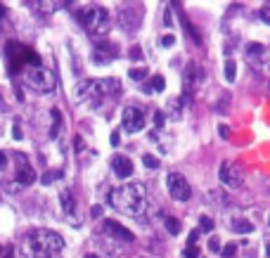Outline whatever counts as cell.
<instances>
[{
  "label": "cell",
  "mask_w": 270,
  "mask_h": 258,
  "mask_svg": "<svg viewBox=\"0 0 270 258\" xmlns=\"http://www.w3.org/2000/svg\"><path fill=\"white\" fill-rule=\"evenodd\" d=\"M107 202L116 211L133 216V218H140V216H144V211L149 206V197H147V189H144L143 183H126L119 185L116 189H111Z\"/></svg>",
  "instance_id": "1"
},
{
  "label": "cell",
  "mask_w": 270,
  "mask_h": 258,
  "mask_svg": "<svg viewBox=\"0 0 270 258\" xmlns=\"http://www.w3.org/2000/svg\"><path fill=\"white\" fill-rule=\"evenodd\" d=\"M21 249L26 258H54L64 249V240L53 230H34L24 237Z\"/></svg>",
  "instance_id": "2"
},
{
  "label": "cell",
  "mask_w": 270,
  "mask_h": 258,
  "mask_svg": "<svg viewBox=\"0 0 270 258\" xmlns=\"http://www.w3.org/2000/svg\"><path fill=\"white\" fill-rule=\"evenodd\" d=\"M121 90V83L116 78H100V81H83L76 86V100L88 104V107H100L109 95H116Z\"/></svg>",
  "instance_id": "3"
},
{
  "label": "cell",
  "mask_w": 270,
  "mask_h": 258,
  "mask_svg": "<svg viewBox=\"0 0 270 258\" xmlns=\"http://www.w3.org/2000/svg\"><path fill=\"white\" fill-rule=\"evenodd\" d=\"M76 17L81 21V26L86 31H90V34H95V36L105 34L109 29V12L105 7H100V5H90V7L76 10Z\"/></svg>",
  "instance_id": "4"
},
{
  "label": "cell",
  "mask_w": 270,
  "mask_h": 258,
  "mask_svg": "<svg viewBox=\"0 0 270 258\" xmlns=\"http://www.w3.org/2000/svg\"><path fill=\"white\" fill-rule=\"evenodd\" d=\"M24 83L29 88H34L36 92H53L57 81H54V74L45 67H29L24 71Z\"/></svg>",
  "instance_id": "5"
},
{
  "label": "cell",
  "mask_w": 270,
  "mask_h": 258,
  "mask_svg": "<svg viewBox=\"0 0 270 258\" xmlns=\"http://www.w3.org/2000/svg\"><path fill=\"white\" fill-rule=\"evenodd\" d=\"M166 185H168V194H171L176 202H187V199L192 197V187H190L187 178H185L182 173H168Z\"/></svg>",
  "instance_id": "6"
},
{
  "label": "cell",
  "mask_w": 270,
  "mask_h": 258,
  "mask_svg": "<svg viewBox=\"0 0 270 258\" xmlns=\"http://www.w3.org/2000/svg\"><path fill=\"white\" fill-rule=\"evenodd\" d=\"M7 57H10V62H17V67L21 62H26L29 67H40V57L31 48H24L19 43H10L7 45Z\"/></svg>",
  "instance_id": "7"
},
{
  "label": "cell",
  "mask_w": 270,
  "mask_h": 258,
  "mask_svg": "<svg viewBox=\"0 0 270 258\" xmlns=\"http://www.w3.org/2000/svg\"><path fill=\"white\" fill-rule=\"evenodd\" d=\"M144 114L138 107H126L124 114H121V128L126 133H140L144 128Z\"/></svg>",
  "instance_id": "8"
},
{
  "label": "cell",
  "mask_w": 270,
  "mask_h": 258,
  "mask_svg": "<svg viewBox=\"0 0 270 258\" xmlns=\"http://www.w3.org/2000/svg\"><path fill=\"white\" fill-rule=\"evenodd\" d=\"M218 178H220V183L228 185L230 189L242 187V173H239V168L234 166L233 161H223V164H220V173H218Z\"/></svg>",
  "instance_id": "9"
},
{
  "label": "cell",
  "mask_w": 270,
  "mask_h": 258,
  "mask_svg": "<svg viewBox=\"0 0 270 258\" xmlns=\"http://www.w3.org/2000/svg\"><path fill=\"white\" fill-rule=\"evenodd\" d=\"M100 230H102V235H107V237H114V240H121V241H133V232L126 230L121 223L116 221H102L100 225Z\"/></svg>",
  "instance_id": "10"
},
{
  "label": "cell",
  "mask_w": 270,
  "mask_h": 258,
  "mask_svg": "<svg viewBox=\"0 0 270 258\" xmlns=\"http://www.w3.org/2000/svg\"><path fill=\"white\" fill-rule=\"evenodd\" d=\"M116 45H111V43H105V40H97L95 43V50H92V59L97 62V64H109L114 57H116Z\"/></svg>",
  "instance_id": "11"
},
{
  "label": "cell",
  "mask_w": 270,
  "mask_h": 258,
  "mask_svg": "<svg viewBox=\"0 0 270 258\" xmlns=\"http://www.w3.org/2000/svg\"><path fill=\"white\" fill-rule=\"evenodd\" d=\"M17 164H19V168H17V183L19 185H31L34 180H36V171L29 166V161H26V156L24 154H17Z\"/></svg>",
  "instance_id": "12"
},
{
  "label": "cell",
  "mask_w": 270,
  "mask_h": 258,
  "mask_svg": "<svg viewBox=\"0 0 270 258\" xmlns=\"http://www.w3.org/2000/svg\"><path fill=\"white\" fill-rule=\"evenodd\" d=\"M111 168H114V173L119 175V178H128L130 173H133V161L124 156V154H116L114 159H111Z\"/></svg>",
  "instance_id": "13"
},
{
  "label": "cell",
  "mask_w": 270,
  "mask_h": 258,
  "mask_svg": "<svg viewBox=\"0 0 270 258\" xmlns=\"http://www.w3.org/2000/svg\"><path fill=\"white\" fill-rule=\"evenodd\" d=\"M59 204H62V211L67 213V218L72 221L73 213H76V199H73L72 189H62V192H59Z\"/></svg>",
  "instance_id": "14"
},
{
  "label": "cell",
  "mask_w": 270,
  "mask_h": 258,
  "mask_svg": "<svg viewBox=\"0 0 270 258\" xmlns=\"http://www.w3.org/2000/svg\"><path fill=\"white\" fill-rule=\"evenodd\" d=\"M233 227H234V232H239V235H247V232H252L253 230V225L249 221H244V218H234Z\"/></svg>",
  "instance_id": "15"
},
{
  "label": "cell",
  "mask_w": 270,
  "mask_h": 258,
  "mask_svg": "<svg viewBox=\"0 0 270 258\" xmlns=\"http://www.w3.org/2000/svg\"><path fill=\"white\" fill-rule=\"evenodd\" d=\"M62 130V111L53 109V128H50V138H57Z\"/></svg>",
  "instance_id": "16"
},
{
  "label": "cell",
  "mask_w": 270,
  "mask_h": 258,
  "mask_svg": "<svg viewBox=\"0 0 270 258\" xmlns=\"http://www.w3.org/2000/svg\"><path fill=\"white\" fill-rule=\"evenodd\" d=\"M247 55L252 57V62H253V59H258V57L263 55V45H261V43H252V45H247Z\"/></svg>",
  "instance_id": "17"
},
{
  "label": "cell",
  "mask_w": 270,
  "mask_h": 258,
  "mask_svg": "<svg viewBox=\"0 0 270 258\" xmlns=\"http://www.w3.org/2000/svg\"><path fill=\"white\" fill-rule=\"evenodd\" d=\"M234 76H237V64H234V59H228V62H225V81L233 83Z\"/></svg>",
  "instance_id": "18"
},
{
  "label": "cell",
  "mask_w": 270,
  "mask_h": 258,
  "mask_svg": "<svg viewBox=\"0 0 270 258\" xmlns=\"http://www.w3.org/2000/svg\"><path fill=\"white\" fill-rule=\"evenodd\" d=\"M57 7H59V2H50V0L36 2V10H40V12H54Z\"/></svg>",
  "instance_id": "19"
},
{
  "label": "cell",
  "mask_w": 270,
  "mask_h": 258,
  "mask_svg": "<svg viewBox=\"0 0 270 258\" xmlns=\"http://www.w3.org/2000/svg\"><path fill=\"white\" fill-rule=\"evenodd\" d=\"M163 225H166V230H168L171 235H178V232H180V223L176 221V218H171V216L163 221Z\"/></svg>",
  "instance_id": "20"
},
{
  "label": "cell",
  "mask_w": 270,
  "mask_h": 258,
  "mask_svg": "<svg viewBox=\"0 0 270 258\" xmlns=\"http://www.w3.org/2000/svg\"><path fill=\"white\" fill-rule=\"evenodd\" d=\"M168 109H171V116H173V119H180V111H182V102H180V100H171Z\"/></svg>",
  "instance_id": "21"
},
{
  "label": "cell",
  "mask_w": 270,
  "mask_h": 258,
  "mask_svg": "<svg viewBox=\"0 0 270 258\" xmlns=\"http://www.w3.org/2000/svg\"><path fill=\"white\" fill-rule=\"evenodd\" d=\"M166 88V81H163V76H152V90L154 92H162Z\"/></svg>",
  "instance_id": "22"
},
{
  "label": "cell",
  "mask_w": 270,
  "mask_h": 258,
  "mask_svg": "<svg viewBox=\"0 0 270 258\" xmlns=\"http://www.w3.org/2000/svg\"><path fill=\"white\" fill-rule=\"evenodd\" d=\"M199 227H201L204 232H211V230H214V221H211L209 216H201V218H199Z\"/></svg>",
  "instance_id": "23"
},
{
  "label": "cell",
  "mask_w": 270,
  "mask_h": 258,
  "mask_svg": "<svg viewBox=\"0 0 270 258\" xmlns=\"http://www.w3.org/2000/svg\"><path fill=\"white\" fill-rule=\"evenodd\" d=\"M128 76H130L133 81H143L144 76H147V69H144V67H140V69H130V71H128Z\"/></svg>",
  "instance_id": "24"
},
{
  "label": "cell",
  "mask_w": 270,
  "mask_h": 258,
  "mask_svg": "<svg viewBox=\"0 0 270 258\" xmlns=\"http://www.w3.org/2000/svg\"><path fill=\"white\" fill-rule=\"evenodd\" d=\"M143 164L147 168H159V159H157V156H152V154H144V156H143Z\"/></svg>",
  "instance_id": "25"
},
{
  "label": "cell",
  "mask_w": 270,
  "mask_h": 258,
  "mask_svg": "<svg viewBox=\"0 0 270 258\" xmlns=\"http://www.w3.org/2000/svg\"><path fill=\"white\" fill-rule=\"evenodd\" d=\"M182 256L185 258H199V249L195 246V244H187L185 251H182Z\"/></svg>",
  "instance_id": "26"
},
{
  "label": "cell",
  "mask_w": 270,
  "mask_h": 258,
  "mask_svg": "<svg viewBox=\"0 0 270 258\" xmlns=\"http://www.w3.org/2000/svg\"><path fill=\"white\" fill-rule=\"evenodd\" d=\"M223 258H234V254H237V246L234 244H228V246H223Z\"/></svg>",
  "instance_id": "27"
},
{
  "label": "cell",
  "mask_w": 270,
  "mask_h": 258,
  "mask_svg": "<svg viewBox=\"0 0 270 258\" xmlns=\"http://www.w3.org/2000/svg\"><path fill=\"white\" fill-rule=\"evenodd\" d=\"M258 17H261L270 26V5H266V7H261V10H258Z\"/></svg>",
  "instance_id": "28"
},
{
  "label": "cell",
  "mask_w": 270,
  "mask_h": 258,
  "mask_svg": "<svg viewBox=\"0 0 270 258\" xmlns=\"http://www.w3.org/2000/svg\"><path fill=\"white\" fill-rule=\"evenodd\" d=\"M209 249H211L214 254L223 251V249H220V240H218V237H211V240H209Z\"/></svg>",
  "instance_id": "29"
},
{
  "label": "cell",
  "mask_w": 270,
  "mask_h": 258,
  "mask_svg": "<svg viewBox=\"0 0 270 258\" xmlns=\"http://www.w3.org/2000/svg\"><path fill=\"white\" fill-rule=\"evenodd\" d=\"M159 40H162V45H163V48H171V45L176 43V38L171 36V34H166V36H162Z\"/></svg>",
  "instance_id": "30"
},
{
  "label": "cell",
  "mask_w": 270,
  "mask_h": 258,
  "mask_svg": "<svg viewBox=\"0 0 270 258\" xmlns=\"http://www.w3.org/2000/svg\"><path fill=\"white\" fill-rule=\"evenodd\" d=\"M54 178H59V171H50L48 175H43V183H45V185H50V183L54 180Z\"/></svg>",
  "instance_id": "31"
},
{
  "label": "cell",
  "mask_w": 270,
  "mask_h": 258,
  "mask_svg": "<svg viewBox=\"0 0 270 258\" xmlns=\"http://www.w3.org/2000/svg\"><path fill=\"white\" fill-rule=\"evenodd\" d=\"M163 121H166V114H163V111H157V114H154V123H157V126L162 128Z\"/></svg>",
  "instance_id": "32"
},
{
  "label": "cell",
  "mask_w": 270,
  "mask_h": 258,
  "mask_svg": "<svg viewBox=\"0 0 270 258\" xmlns=\"http://www.w3.org/2000/svg\"><path fill=\"white\" fill-rule=\"evenodd\" d=\"M163 24H166V26H171V24H173V15H171V7H166V12H163Z\"/></svg>",
  "instance_id": "33"
},
{
  "label": "cell",
  "mask_w": 270,
  "mask_h": 258,
  "mask_svg": "<svg viewBox=\"0 0 270 258\" xmlns=\"http://www.w3.org/2000/svg\"><path fill=\"white\" fill-rule=\"evenodd\" d=\"M109 142H111L114 147H119V142H121V138H119V133H116V130L111 133V138H109Z\"/></svg>",
  "instance_id": "34"
},
{
  "label": "cell",
  "mask_w": 270,
  "mask_h": 258,
  "mask_svg": "<svg viewBox=\"0 0 270 258\" xmlns=\"http://www.w3.org/2000/svg\"><path fill=\"white\" fill-rule=\"evenodd\" d=\"M90 216H92V218H100V216H102V206H92V208H90Z\"/></svg>",
  "instance_id": "35"
},
{
  "label": "cell",
  "mask_w": 270,
  "mask_h": 258,
  "mask_svg": "<svg viewBox=\"0 0 270 258\" xmlns=\"http://www.w3.org/2000/svg\"><path fill=\"white\" fill-rule=\"evenodd\" d=\"M218 133H220V138H230V128L228 126H218Z\"/></svg>",
  "instance_id": "36"
},
{
  "label": "cell",
  "mask_w": 270,
  "mask_h": 258,
  "mask_svg": "<svg viewBox=\"0 0 270 258\" xmlns=\"http://www.w3.org/2000/svg\"><path fill=\"white\" fill-rule=\"evenodd\" d=\"M7 166V156H5V152H0V168Z\"/></svg>",
  "instance_id": "37"
},
{
  "label": "cell",
  "mask_w": 270,
  "mask_h": 258,
  "mask_svg": "<svg viewBox=\"0 0 270 258\" xmlns=\"http://www.w3.org/2000/svg\"><path fill=\"white\" fill-rule=\"evenodd\" d=\"M12 133H15V138H17V140H21V138H24V135H21V130H19V126H15V128H12Z\"/></svg>",
  "instance_id": "38"
},
{
  "label": "cell",
  "mask_w": 270,
  "mask_h": 258,
  "mask_svg": "<svg viewBox=\"0 0 270 258\" xmlns=\"http://www.w3.org/2000/svg\"><path fill=\"white\" fill-rule=\"evenodd\" d=\"M2 258H15V251H12V249H7V251L2 254Z\"/></svg>",
  "instance_id": "39"
},
{
  "label": "cell",
  "mask_w": 270,
  "mask_h": 258,
  "mask_svg": "<svg viewBox=\"0 0 270 258\" xmlns=\"http://www.w3.org/2000/svg\"><path fill=\"white\" fill-rule=\"evenodd\" d=\"M2 15H5V5H0V19H2Z\"/></svg>",
  "instance_id": "40"
},
{
  "label": "cell",
  "mask_w": 270,
  "mask_h": 258,
  "mask_svg": "<svg viewBox=\"0 0 270 258\" xmlns=\"http://www.w3.org/2000/svg\"><path fill=\"white\" fill-rule=\"evenodd\" d=\"M86 258H100L97 254H86Z\"/></svg>",
  "instance_id": "41"
},
{
  "label": "cell",
  "mask_w": 270,
  "mask_h": 258,
  "mask_svg": "<svg viewBox=\"0 0 270 258\" xmlns=\"http://www.w3.org/2000/svg\"><path fill=\"white\" fill-rule=\"evenodd\" d=\"M266 254H268V256H270V241H268V249H266Z\"/></svg>",
  "instance_id": "42"
},
{
  "label": "cell",
  "mask_w": 270,
  "mask_h": 258,
  "mask_svg": "<svg viewBox=\"0 0 270 258\" xmlns=\"http://www.w3.org/2000/svg\"><path fill=\"white\" fill-rule=\"evenodd\" d=\"M268 225H270V216H268Z\"/></svg>",
  "instance_id": "43"
},
{
  "label": "cell",
  "mask_w": 270,
  "mask_h": 258,
  "mask_svg": "<svg viewBox=\"0 0 270 258\" xmlns=\"http://www.w3.org/2000/svg\"><path fill=\"white\" fill-rule=\"evenodd\" d=\"M268 90H270V83H268Z\"/></svg>",
  "instance_id": "44"
},
{
  "label": "cell",
  "mask_w": 270,
  "mask_h": 258,
  "mask_svg": "<svg viewBox=\"0 0 270 258\" xmlns=\"http://www.w3.org/2000/svg\"><path fill=\"white\" fill-rule=\"evenodd\" d=\"M0 251H2V246H0Z\"/></svg>",
  "instance_id": "45"
}]
</instances>
